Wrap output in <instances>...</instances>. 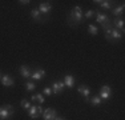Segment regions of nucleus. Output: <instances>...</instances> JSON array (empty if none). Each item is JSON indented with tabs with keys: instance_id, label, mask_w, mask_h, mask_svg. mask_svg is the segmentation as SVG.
<instances>
[{
	"instance_id": "39448f33",
	"label": "nucleus",
	"mask_w": 125,
	"mask_h": 120,
	"mask_svg": "<svg viewBox=\"0 0 125 120\" xmlns=\"http://www.w3.org/2000/svg\"><path fill=\"white\" fill-rule=\"evenodd\" d=\"M52 8H53V5H52V3H51V1H41L40 4H39L37 10L40 11V13L43 15L44 17H47V19H48L51 11H52Z\"/></svg>"
},
{
	"instance_id": "1a4fd4ad",
	"label": "nucleus",
	"mask_w": 125,
	"mask_h": 120,
	"mask_svg": "<svg viewBox=\"0 0 125 120\" xmlns=\"http://www.w3.org/2000/svg\"><path fill=\"white\" fill-rule=\"evenodd\" d=\"M77 92H79V94L83 96V99L88 103L89 97H91V87L87 85V84H80V85L77 87Z\"/></svg>"
},
{
	"instance_id": "4be33fe9",
	"label": "nucleus",
	"mask_w": 125,
	"mask_h": 120,
	"mask_svg": "<svg viewBox=\"0 0 125 120\" xmlns=\"http://www.w3.org/2000/svg\"><path fill=\"white\" fill-rule=\"evenodd\" d=\"M24 85H25V89L28 92H32V91H35V89H36V83L32 82V80H27Z\"/></svg>"
},
{
	"instance_id": "9b49d317",
	"label": "nucleus",
	"mask_w": 125,
	"mask_h": 120,
	"mask_svg": "<svg viewBox=\"0 0 125 120\" xmlns=\"http://www.w3.org/2000/svg\"><path fill=\"white\" fill-rule=\"evenodd\" d=\"M112 27L115 29H117V31H120L121 34H124L125 32V20H124V17H115V19H112Z\"/></svg>"
},
{
	"instance_id": "bb28decb",
	"label": "nucleus",
	"mask_w": 125,
	"mask_h": 120,
	"mask_svg": "<svg viewBox=\"0 0 125 120\" xmlns=\"http://www.w3.org/2000/svg\"><path fill=\"white\" fill-rule=\"evenodd\" d=\"M29 101H31L32 104H33L35 101H36V95H31V97H29Z\"/></svg>"
},
{
	"instance_id": "dca6fc26",
	"label": "nucleus",
	"mask_w": 125,
	"mask_h": 120,
	"mask_svg": "<svg viewBox=\"0 0 125 120\" xmlns=\"http://www.w3.org/2000/svg\"><path fill=\"white\" fill-rule=\"evenodd\" d=\"M124 11H125V4L121 3L120 5H116V7L112 10V15L115 17H123L124 16Z\"/></svg>"
},
{
	"instance_id": "a211bd4d",
	"label": "nucleus",
	"mask_w": 125,
	"mask_h": 120,
	"mask_svg": "<svg viewBox=\"0 0 125 120\" xmlns=\"http://www.w3.org/2000/svg\"><path fill=\"white\" fill-rule=\"evenodd\" d=\"M109 36H111V39L113 40V43H116V41H120L121 39L124 37V34H121L120 31L112 28V31H111V34H109Z\"/></svg>"
},
{
	"instance_id": "20e7f679",
	"label": "nucleus",
	"mask_w": 125,
	"mask_h": 120,
	"mask_svg": "<svg viewBox=\"0 0 125 120\" xmlns=\"http://www.w3.org/2000/svg\"><path fill=\"white\" fill-rule=\"evenodd\" d=\"M92 3L99 5L103 10H111V11L117 5V1H113V0H93Z\"/></svg>"
},
{
	"instance_id": "412c9836",
	"label": "nucleus",
	"mask_w": 125,
	"mask_h": 120,
	"mask_svg": "<svg viewBox=\"0 0 125 120\" xmlns=\"http://www.w3.org/2000/svg\"><path fill=\"white\" fill-rule=\"evenodd\" d=\"M32 103L29 101V99H21V101H20V107H21V109L24 111H28L29 108H31Z\"/></svg>"
},
{
	"instance_id": "6e6552de",
	"label": "nucleus",
	"mask_w": 125,
	"mask_h": 120,
	"mask_svg": "<svg viewBox=\"0 0 125 120\" xmlns=\"http://www.w3.org/2000/svg\"><path fill=\"white\" fill-rule=\"evenodd\" d=\"M47 75V71L44 70V68H35L33 71H32V75H31V80L32 82H40V80H43L44 77H45Z\"/></svg>"
},
{
	"instance_id": "0eeeda50",
	"label": "nucleus",
	"mask_w": 125,
	"mask_h": 120,
	"mask_svg": "<svg viewBox=\"0 0 125 120\" xmlns=\"http://www.w3.org/2000/svg\"><path fill=\"white\" fill-rule=\"evenodd\" d=\"M51 88H52L53 95H61L65 89V84L62 83V80H55L51 83Z\"/></svg>"
},
{
	"instance_id": "4468645a",
	"label": "nucleus",
	"mask_w": 125,
	"mask_h": 120,
	"mask_svg": "<svg viewBox=\"0 0 125 120\" xmlns=\"http://www.w3.org/2000/svg\"><path fill=\"white\" fill-rule=\"evenodd\" d=\"M0 83H1L3 87H8V88H12L15 85V77L11 76L10 73H3L1 79H0Z\"/></svg>"
},
{
	"instance_id": "c85d7f7f",
	"label": "nucleus",
	"mask_w": 125,
	"mask_h": 120,
	"mask_svg": "<svg viewBox=\"0 0 125 120\" xmlns=\"http://www.w3.org/2000/svg\"><path fill=\"white\" fill-rule=\"evenodd\" d=\"M1 76H3V72H0V79H1Z\"/></svg>"
},
{
	"instance_id": "6ab92c4d",
	"label": "nucleus",
	"mask_w": 125,
	"mask_h": 120,
	"mask_svg": "<svg viewBox=\"0 0 125 120\" xmlns=\"http://www.w3.org/2000/svg\"><path fill=\"white\" fill-rule=\"evenodd\" d=\"M88 103L91 104V106L99 107V106H101V103H103V100L100 99V96H99V95H94V96H91V97H89Z\"/></svg>"
},
{
	"instance_id": "9d476101",
	"label": "nucleus",
	"mask_w": 125,
	"mask_h": 120,
	"mask_svg": "<svg viewBox=\"0 0 125 120\" xmlns=\"http://www.w3.org/2000/svg\"><path fill=\"white\" fill-rule=\"evenodd\" d=\"M57 115H59V112H57V109H56V108L48 107V108H45V109L43 111L41 118H43V120H53Z\"/></svg>"
},
{
	"instance_id": "423d86ee",
	"label": "nucleus",
	"mask_w": 125,
	"mask_h": 120,
	"mask_svg": "<svg viewBox=\"0 0 125 120\" xmlns=\"http://www.w3.org/2000/svg\"><path fill=\"white\" fill-rule=\"evenodd\" d=\"M29 16H31V19L33 20L35 23H39V24H43L48 20L47 17H44L43 15L40 13V11H39L37 8H32L31 12H29Z\"/></svg>"
},
{
	"instance_id": "7ed1b4c3",
	"label": "nucleus",
	"mask_w": 125,
	"mask_h": 120,
	"mask_svg": "<svg viewBox=\"0 0 125 120\" xmlns=\"http://www.w3.org/2000/svg\"><path fill=\"white\" fill-rule=\"evenodd\" d=\"M99 96L103 101H108L112 97V87L109 84H103L99 91Z\"/></svg>"
},
{
	"instance_id": "b1692460",
	"label": "nucleus",
	"mask_w": 125,
	"mask_h": 120,
	"mask_svg": "<svg viewBox=\"0 0 125 120\" xmlns=\"http://www.w3.org/2000/svg\"><path fill=\"white\" fill-rule=\"evenodd\" d=\"M36 95V101L39 104H44L45 103V97H44V95L41 94V92H39V94H35Z\"/></svg>"
},
{
	"instance_id": "a878e982",
	"label": "nucleus",
	"mask_w": 125,
	"mask_h": 120,
	"mask_svg": "<svg viewBox=\"0 0 125 120\" xmlns=\"http://www.w3.org/2000/svg\"><path fill=\"white\" fill-rule=\"evenodd\" d=\"M17 3H19L20 5H24V7H25V5H29V3H32V1H31V0H19Z\"/></svg>"
},
{
	"instance_id": "393cba45",
	"label": "nucleus",
	"mask_w": 125,
	"mask_h": 120,
	"mask_svg": "<svg viewBox=\"0 0 125 120\" xmlns=\"http://www.w3.org/2000/svg\"><path fill=\"white\" fill-rule=\"evenodd\" d=\"M44 96H51L52 95V88H51V85H45L43 88V92H41Z\"/></svg>"
},
{
	"instance_id": "f257e3e1",
	"label": "nucleus",
	"mask_w": 125,
	"mask_h": 120,
	"mask_svg": "<svg viewBox=\"0 0 125 120\" xmlns=\"http://www.w3.org/2000/svg\"><path fill=\"white\" fill-rule=\"evenodd\" d=\"M84 20V11L80 5H75L71 8V11L67 15V24L69 27H77Z\"/></svg>"
},
{
	"instance_id": "cd10ccee",
	"label": "nucleus",
	"mask_w": 125,
	"mask_h": 120,
	"mask_svg": "<svg viewBox=\"0 0 125 120\" xmlns=\"http://www.w3.org/2000/svg\"><path fill=\"white\" fill-rule=\"evenodd\" d=\"M53 120H67V119H65L64 116H60V115H57V116H56V118L53 119Z\"/></svg>"
},
{
	"instance_id": "f03ea898",
	"label": "nucleus",
	"mask_w": 125,
	"mask_h": 120,
	"mask_svg": "<svg viewBox=\"0 0 125 120\" xmlns=\"http://www.w3.org/2000/svg\"><path fill=\"white\" fill-rule=\"evenodd\" d=\"M15 115V107L12 104H3L0 106V120H7Z\"/></svg>"
},
{
	"instance_id": "ddd939ff",
	"label": "nucleus",
	"mask_w": 125,
	"mask_h": 120,
	"mask_svg": "<svg viewBox=\"0 0 125 120\" xmlns=\"http://www.w3.org/2000/svg\"><path fill=\"white\" fill-rule=\"evenodd\" d=\"M94 19H96V23L97 24H104V23H108V22H112V19L108 16L106 13H104L103 11H97L94 12Z\"/></svg>"
},
{
	"instance_id": "f3484780",
	"label": "nucleus",
	"mask_w": 125,
	"mask_h": 120,
	"mask_svg": "<svg viewBox=\"0 0 125 120\" xmlns=\"http://www.w3.org/2000/svg\"><path fill=\"white\" fill-rule=\"evenodd\" d=\"M27 112H28V116H29L32 120H37V119L41 118V115L39 113V111H37V106H35V104H32L31 108H29Z\"/></svg>"
},
{
	"instance_id": "5701e85b",
	"label": "nucleus",
	"mask_w": 125,
	"mask_h": 120,
	"mask_svg": "<svg viewBox=\"0 0 125 120\" xmlns=\"http://www.w3.org/2000/svg\"><path fill=\"white\" fill-rule=\"evenodd\" d=\"M94 12H96V10H93V8L85 11L84 12V19H92V17H94Z\"/></svg>"
},
{
	"instance_id": "2eb2a0df",
	"label": "nucleus",
	"mask_w": 125,
	"mask_h": 120,
	"mask_svg": "<svg viewBox=\"0 0 125 120\" xmlns=\"http://www.w3.org/2000/svg\"><path fill=\"white\" fill-rule=\"evenodd\" d=\"M19 73H20V76H21L23 79L28 80V79H31L32 68L29 67V65H27V64H21V65L19 67Z\"/></svg>"
},
{
	"instance_id": "aec40b11",
	"label": "nucleus",
	"mask_w": 125,
	"mask_h": 120,
	"mask_svg": "<svg viewBox=\"0 0 125 120\" xmlns=\"http://www.w3.org/2000/svg\"><path fill=\"white\" fill-rule=\"evenodd\" d=\"M88 34L91 36H96L99 34V28L96 24H88Z\"/></svg>"
},
{
	"instance_id": "f8f14e48",
	"label": "nucleus",
	"mask_w": 125,
	"mask_h": 120,
	"mask_svg": "<svg viewBox=\"0 0 125 120\" xmlns=\"http://www.w3.org/2000/svg\"><path fill=\"white\" fill-rule=\"evenodd\" d=\"M62 83L65 84V88L72 89L73 85H75V83H76V76L72 73H65L64 76H62Z\"/></svg>"
}]
</instances>
